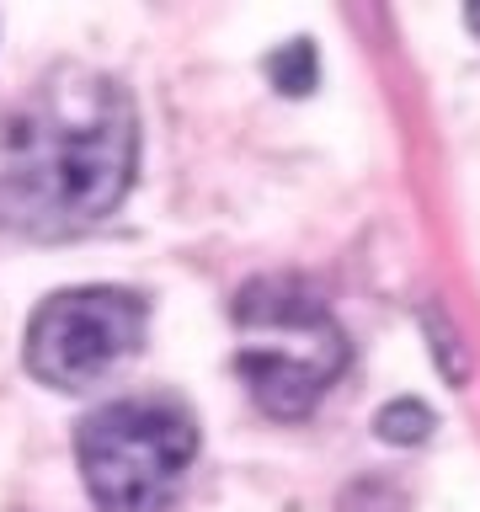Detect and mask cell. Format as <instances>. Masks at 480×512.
Returning a JSON list of instances; mask_svg holds the SVG:
<instances>
[{
  "mask_svg": "<svg viewBox=\"0 0 480 512\" xmlns=\"http://www.w3.org/2000/svg\"><path fill=\"white\" fill-rule=\"evenodd\" d=\"M235 326V368L267 416H304L347 363V342L326 304L288 278L251 283L235 299Z\"/></svg>",
  "mask_w": 480,
  "mask_h": 512,
  "instance_id": "7a4b0ae2",
  "label": "cell"
},
{
  "mask_svg": "<svg viewBox=\"0 0 480 512\" xmlns=\"http://www.w3.org/2000/svg\"><path fill=\"white\" fill-rule=\"evenodd\" d=\"M374 427H379V438H390V443H422L432 432V411L422 400H390Z\"/></svg>",
  "mask_w": 480,
  "mask_h": 512,
  "instance_id": "8992f818",
  "label": "cell"
},
{
  "mask_svg": "<svg viewBox=\"0 0 480 512\" xmlns=\"http://www.w3.org/2000/svg\"><path fill=\"white\" fill-rule=\"evenodd\" d=\"M267 75H272V86L288 91V96H304L315 86V43L310 38H299V43H283L278 54L267 59Z\"/></svg>",
  "mask_w": 480,
  "mask_h": 512,
  "instance_id": "5b68a950",
  "label": "cell"
},
{
  "mask_svg": "<svg viewBox=\"0 0 480 512\" xmlns=\"http://www.w3.org/2000/svg\"><path fill=\"white\" fill-rule=\"evenodd\" d=\"M464 22H470V32H475V38H480V0H475L470 11H464Z\"/></svg>",
  "mask_w": 480,
  "mask_h": 512,
  "instance_id": "52a82bcc",
  "label": "cell"
},
{
  "mask_svg": "<svg viewBox=\"0 0 480 512\" xmlns=\"http://www.w3.org/2000/svg\"><path fill=\"white\" fill-rule=\"evenodd\" d=\"M198 454V427L160 395L112 400L80 422L75 459L102 512H160Z\"/></svg>",
  "mask_w": 480,
  "mask_h": 512,
  "instance_id": "3957f363",
  "label": "cell"
},
{
  "mask_svg": "<svg viewBox=\"0 0 480 512\" xmlns=\"http://www.w3.org/2000/svg\"><path fill=\"white\" fill-rule=\"evenodd\" d=\"M139 123L112 75L54 70L6 128V203L38 235L86 230L134 182Z\"/></svg>",
  "mask_w": 480,
  "mask_h": 512,
  "instance_id": "6da1fadb",
  "label": "cell"
},
{
  "mask_svg": "<svg viewBox=\"0 0 480 512\" xmlns=\"http://www.w3.org/2000/svg\"><path fill=\"white\" fill-rule=\"evenodd\" d=\"M144 336V299L128 288H64L32 315L27 368L54 390L102 379Z\"/></svg>",
  "mask_w": 480,
  "mask_h": 512,
  "instance_id": "277c9868",
  "label": "cell"
}]
</instances>
